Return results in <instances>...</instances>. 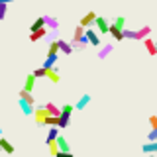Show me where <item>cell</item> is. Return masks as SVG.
<instances>
[{
  "mask_svg": "<svg viewBox=\"0 0 157 157\" xmlns=\"http://www.w3.org/2000/svg\"><path fill=\"white\" fill-rule=\"evenodd\" d=\"M49 116H51V114L47 112L45 104H43V106H37V108H36V112H33V120H36V124H37V126H45V120H47Z\"/></svg>",
  "mask_w": 157,
  "mask_h": 157,
  "instance_id": "cell-1",
  "label": "cell"
},
{
  "mask_svg": "<svg viewBox=\"0 0 157 157\" xmlns=\"http://www.w3.org/2000/svg\"><path fill=\"white\" fill-rule=\"evenodd\" d=\"M96 18H98V16H96V12H92V10H90V12H86L85 16L81 18V22H78V26H82V28H90V26H94Z\"/></svg>",
  "mask_w": 157,
  "mask_h": 157,
  "instance_id": "cell-2",
  "label": "cell"
},
{
  "mask_svg": "<svg viewBox=\"0 0 157 157\" xmlns=\"http://www.w3.org/2000/svg\"><path fill=\"white\" fill-rule=\"evenodd\" d=\"M94 26H96V29H98V33H110V24H108V20L106 18H102V16H98L96 18V22H94Z\"/></svg>",
  "mask_w": 157,
  "mask_h": 157,
  "instance_id": "cell-3",
  "label": "cell"
},
{
  "mask_svg": "<svg viewBox=\"0 0 157 157\" xmlns=\"http://www.w3.org/2000/svg\"><path fill=\"white\" fill-rule=\"evenodd\" d=\"M86 39H88V43H90V45H94V47H100L102 45L100 36H98L92 28H86Z\"/></svg>",
  "mask_w": 157,
  "mask_h": 157,
  "instance_id": "cell-4",
  "label": "cell"
},
{
  "mask_svg": "<svg viewBox=\"0 0 157 157\" xmlns=\"http://www.w3.org/2000/svg\"><path fill=\"white\" fill-rule=\"evenodd\" d=\"M45 36H49V28H41V29H36V32H29V41H39Z\"/></svg>",
  "mask_w": 157,
  "mask_h": 157,
  "instance_id": "cell-5",
  "label": "cell"
},
{
  "mask_svg": "<svg viewBox=\"0 0 157 157\" xmlns=\"http://www.w3.org/2000/svg\"><path fill=\"white\" fill-rule=\"evenodd\" d=\"M18 106L22 108L24 116H33V112H36V106L29 104V102H26V100H20V98H18Z\"/></svg>",
  "mask_w": 157,
  "mask_h": 157,
  "instance_id": "cell-6",
  "label": "cell"
},
{
  "mask_svg": "<svg viewBox=\"0 0 157 157\" xmlns=\"http://www.w3.org/2000/svg\"><path fill=\"white\" fill-rule=\"evenodd\" d=\"M144 45H145V49H147V53H149V55L157 57V41H153L151 37H145L144 39Z\"/></svg>",
  "mask_w": 157,
  "mask_h": 157,
  "instance_id": "cell-7",
  "label": "cell"
},
{
  "mask_svg": "<svg viewBox=\"0 0 157 157\" xmlns=\"http://www.w3.org/2000/svg\"><path fill=\"white\" fill-rule=\"evenodd\" d=\"M36 81H37V77L33 75V73H29V75L26 77V81H24V90L32 92L33 88H36Z\"/></svg>",
  "mask_w": 157,
  "mask_h": 157,
  "instance_id": "cell-8",
  "label": "cell"
},
{
  "mask_svg": "<svg viewBox=\"0 0 157 157\" xmlns=\"http://www.w3.org/2000/svg\"><path fill=\"white\" fill-rule=\"evenodd\" d=\"M110 36L114 37L116 41H122V39H126V37H124V29L118 28V26H114V24H110Z\"/></svg>",
  "mask_w": 157,
  "mask_h": 157,
  "instance_id": "cell-9",
  "label": "cell"
},
{
  "mask_svg": "<svg viewBox=\"0 0 157 157\" xmlns=\"http://www.w3.org/2000/svg\"><path fill=\"white\" fill-rule=\"evenodd\" d=\"M149 33H151V28L149 26H144V28L136 29V41H144L145 37H149Z\"/></svg>",
  "mask_w": 157,
  "mask_h": 157,
  "instance_id": "cell-10",
  "label": "cell"
},
{
  "mask_svg": "<svg viewBox=\"0 0 157 157\" xmlns=\"http://www.w3.org/2000/svg\"><path fill=\"white\" fill-rule=\"evenodd\" d=\"M59 51H61L63 55H71V53L75 51V47H73V43H69V41H63V39H59Z\"/></svg>",
  "mask_w": 157,
  "mask_h": 157,
  "instance_id": "cell-11",
  "label": "cell"
},
{
  "mask_svg": "<svg viewBox=\"0 0 157 157\" xmlns=\"http://www.w3.org/2000/svg\"><path fill=\"white\" fill-rule=\"evenodd\" d=\"M0 149H2L4 151V153H8V155H12L14 153V151H16V149H14V145L12 144H10V141L6 140V137H0Z\"/></svg>",
  "mask_w": 157,
  "mask_h": 157,
  "instance_id": "cell-12",
  "label": "cell"
},
{
  "mask_svg": "<svg viewBox=\"0 0 157 157\" xmlns=\"http://www.w3.org/2000/svg\"><path fill=\"white\" fill-rule=\"evenodd\" d=\"M47 78L53 82V85H57V82L61 81V75H59V71L55 67H47Z\"/></svg>",
  "mask_w": 157,
  "mask_h": 157,
  "instance_id": "cell-13",
  "label": "cell"
},
{
  "mask_svg": "<svg viewBox=\"0 0 157 157\" xmlns=\"http://www.w3.org/2000/svg\"><path fill=\"white\" fill-rule=\"evenodd\" d=\"M141 151H144L145 155H155L157 153V141H147V144H144Z\"/></svg>",
  "mask_w": 157,
  "mask_h": 157,
  "instance_id": "cell-14",
  "label": "cell"
},
{
  "mask_svg": "<svg viewBox=\"0 0 157 157\" xmlns=\"http://www.w3.org/2000/svg\"><path fill=\"white\" fill-rule=\"evenodd\" d=\"M112 49H114V45L112 43H106V45H100V49H98V59H106L108 55L112 53Z\"/></svg>",
  "mask_w": 157,
  "mask_h": 157,
  "instance_id": "cell-15",
  "label": "cell"
},
{
  "mask_svg": "<svg viewBox=\"0 0 157 157\" xmlns=\"http://www.w3.org/2000/svg\"><path fill=\"white\" fill-rule=\"evenodd\" d=\"M18 98H20V100H26V102H29V104L36 106V98H33V94H32V92H28V90H24V88L18 92Z\"/></svg>",
  "mask_w": 157,
  "mask_h": 157,
  "instance_id": "cell-16",
  "label": "cell"
},
{
  "mask_svg": "<svg viewBox=\"0 0 157 157\" xmlns=\"http://www.w3.org/2000/svg\"><path fill=\"white\" fill-rule=\"evenodd\" d=\"M41 28H45V16H39L36 22L29 26V32H36V29H41Z\"/></svg>",
  "mask_w": 157,
  "mask_h": 157,
  "instance_id": "cell-17",
  "label": "cell"
},
{
  "mask_svg": "<svg viewBox=\"0 0 157 157\" xmlns=\"http://www.w3.org/2000/svg\"><path fill=\"white\" fill-rule=\"evenodd\" d=\"M45 26L51 29V32H57V28H59L57 18H53V16H45Z\"/></svg>",
  "mask_w": 157,
  "mask_h": 157,
  "instance_id": "cell-18",
  "label": "cell"
},
{
  "mask_svg": "<svg viewBox=\"0 0 157 157\" xmlns=\"http://www.w3.org/2000/svg\"><path fill=\"white\" fill-rule=\"evenodd\" d=\"M59 130H61V128H57V126H51L47 130V140L45 141H53V140H57L59 137Z\"/></svg>",
  "mask_w": 157,
  "mask_h": 157,
  "instance_id": "cell-19",
  "label": "cell"
},
{
  "mask_svg": "<svg viewBox=\"0 0 157 157\" xmlns=\"http://www.w3.org/2000/svg\"><path fill=\"white\" fill-rule=\"evenodd\" d=\"M88 102H90V94H82L81 98H78V102L75 104V108L77 110H82V108H86Z\"/></svg>",
  "mask_w": 157,
  "mask_h": 157,
  "instance_id": "cell-20",
  "label": "cell"
},
{
  "mask_svg": "<svg viewBox=\"0 0 157 157\" xmlns=\"http://www.w3.org/2000/svg\"><path fill=\"white\" fill-rule=\"evenodd\" d=\"M45 144H47V149H49V153H51L53 157H55V155L59 153V151H61V149H59V145H57V140H53V141H45Z\"/></svg>",
  "mask_w": 157,
  "mask_h": 157,
  "instance_id": "cell-21",
  "label": "cell"
},
{
  "mask_svg": "<svg viewBox=\"0 0 157 157\" xmlns=\"http://www.w3.org/2000/svg\"><path fill=\"white\" fill-rule=\"evenodd\" d=\"M45 108H47V112H49L51 116H61V108H57L55 104H53V102H47Z\"/></svg>",
  "mask_w": 157,
  "mask_h": 157,
  "instance_id": "cell-22",
  "label": "cell"
},
{
  "mask_svg": "<svg viewBox=\"0 0 157 157\" xmlns=\"http://www.w3.org/2000/svg\"><path fill=\"white\" fill-rule=\"evenodd\" d=\"M57 145H59V149H61V151H71V147H69L67 140H65L63 136H59V137H57Z\"/></svg>",
  "mask_w": 157,
  "mask_h": 157,
  "instance_id": "cell-23",
  "label": "cell"
},
{
  "mask_svg": "<svg viewBox=\"0 0 157 157\" xmlns=\"http://www.w3.org/2000/svg\"><path fill=\"white\" fill-rule=\"evenodd\" d=\"M75 110H77V108H75V104H65V106L61 108V114H63V116H71Z\"/></svg>",
  "mask_w": 157,
  "mask_h": 157,
  "instance_id": "cell-24",
  "label": "cell"
},
{
  "mask_svg": "<svg viewBox=\"0 0 157 157\" xmlns=\"http://www.w3.org/2000/svg\"><path fill=\"white\" fill-rule=\"evenodd\" d=\"M45 126L47 128H51V126H57L59 128V116H49L47 120H45Z\"/></svg>",
  "mask_w": 157,
  "mask_h": 157,
  "instance_id": "cell-25",
  "label": "cell"
},
{
  "mask_svg": "<svg viewBox=\"0 0 157 157\" xmlns=\"http://www.w3.org/2000/svg\"><path fill=\"white\" fill-rule=\"evenodd\" d=\"M69 124H71V116H59V128H67Z\"/></svg>",
  "mask_w": 157,
  "mask_h": 157,
  "instance_id": "cell-26",
  "label": "cell"
},
{
  "mask_svg": "<svg viewBox=\"0 0 157 157\" xmlns=\"http://www.w3.org/2000/svg\"><path fill=\"white\" fill-rule=\"evenodd\" d=\"M114 26H118V28H122V29H126V18L124 16H118V18H114Z\"/></svg>",
  "mask_w": 157,
  "mask_h": 157,
  "instance_id": "cell-27",
  "label": "cell"
},
{
  "mask_svg": "<svg viewBox=\"0 0 157 157\" xmlns=\"http://www.w3.org/2000/svg\"><path fill=\"white\" fill-rule=\"evenodd\" d=\"M59 59V55H47V59H45V63H43V67H53L55 65V61Z\"/></svg>",
  "mask_w": 157,
  "mask_h": 157,
  "instance_id": "cell-28",
  "label": "cell"
},
{
  "mask_svg": "<svg viewBox=\"0 0 157 157\" xmlns=\"http://www.w3.org/2000/svg\"><path fill=\"white\" fill-rule=\"evenodd\" d=\"M33 75H36L37 78H41V77H47V67H39L33 71Z\"/></svg>",
  "mask_w": 157,
  "mask_h": 157,
  "instance_id": "cell-29",
  "label": "cell"
},
{
  "mask_svg": "<svg viewBox=\"0 0 157 157\" xmlns=\"http://www.w3.org/2000/svg\"><path fill=\"white\" fill-rule=\"evenodd\" d=\"M6 14H8V4H0V22L6 18Z\"/></svg>",
  "mask_w": 157,
  "mask_h": 157,
  "instance_id": "cell-30",
  "label": "cell"
},
{
  "mask_svg": "<svg viewBox=\"0 0 157 157\" xmlns=\"http://www.w3.org/2000/svg\"><path fill=\"white\" fill-rule=\"evenodd\" d=\"M124 37L126 39H136V29H124Z\"/></svg>",
  "mask_w": 157,
  "mask_h": 157,
  "instance_id": "cell-31",
  "label": "cell"
},
{
  "mask_svg": "<svg viewBox=\"0 0 157 157\" xmlns=\"http://www.w3.org/2000/svg\"><path fill=\"white\" fill-rule=\"evenodd\" d=\"M147 141H157V128H151L149 136H147Z\"/></svg>",
  "mask_w": 157,
  "mask_h": 157,
  "instance_id": "cell-32",
  "label": "cell"
},
{
  "mask_svg": "<svg viewBox=\"0 0 157 157\" xmlns=\"http://www.w3.org/2000/svg\"><path fill=\"white\" fill-rule=\"evenodd\" d=\"M55 157H75V155H73L71 151H59V153H57Z\"/></svg>",
  "mask_w": 157,
  "mask_h": 157,
  "instance_id": "cell-33",
  "label": "cell"
},
{
  "mask_svg": "<svg viewBox=\"0 0 157 157\" xmlns=\"http://www.w3.org/2000/svg\"><path fill=\"white\" fill-rule=\"evenodd\" d=\"M149 124H151V128H157V114H153L149 118Z\"/></svg>",
  "mask_w": 157,
  "mask_h": 157,
  "instance_id": "cell-34",
  "label": "cell"
},
{
  "mask_svg": "<svg viewBox=\"0 0 157 157\" xmlns=\"http://www.w3.org/2000/svg\"><path fill=\"white\" fill-rule=\"evenodd\" d=\"M10 2H14V0H0V4H10Z\"/></svg>",
  "mask_w": 157,
  "mask_h": 157,
  "instance_id": "cell-35",
  "label": "cell"
},
{
  "mask_svg": "<svg viewBox=\"0 0 157 157\" xmlns=\"http://www.w3.org/2000/svg\"><path fill=\"white\" fill-rule=\"evenodd\" d=\"M0 137H2V128H0Z\"/></svg>",
  "mask_w": 157,
  "mask_h": 157,
  "instance_id": "cell-36",
  "label": "cell"
},
{
  "mask_svg": "<svg viewBox=\"0 0 157 157\" xmlns=\"http://www.w3.org/2000/svg\"><path fill=\"white\" fill-rule=\"evenodd\" d=\"M147 157H157V155H147Z\"/></svg>",
  "mask_w": 157,
  "mask_h": 157,
  "instance_id": "cell-37",
  "label": "cell"
}]
</instances>
